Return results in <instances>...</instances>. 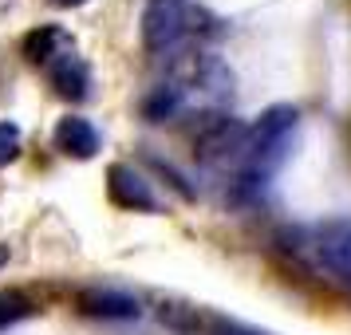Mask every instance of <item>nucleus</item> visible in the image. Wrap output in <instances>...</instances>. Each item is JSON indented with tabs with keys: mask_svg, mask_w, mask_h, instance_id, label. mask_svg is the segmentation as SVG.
<instances>
[{
	"mask_svg": "<svg viewBox=\"0 0 351 335\" xmlns=\"http://www.w3.org/2000/svg\"><path fill=\"white\" fill-rule=\"evenodd\" d=\"M190 32V8L186 0H146L143 8V44L146 51H170Z\"/></svg>",
	"mask_w": 351,
	"mask_h": 335,
	"instance_id": "nucleus-2",
	"label": "nucleus"
},
{
	"mask_svg": "<svg viewBox=\"0 0 351 335\" xmlns=\"http://www.w3.org/2000/svg\"><path fill=\"white\" fill-rule=\"evenodd\" d=\"M20 146H24L20 127H16V123H8V119H0V166L16 162L20 158Z\"/></svg>",
	"mask_w": 351,
	"mask_h": 335,
	"instance_id": "nucleus-11",
	"label": "nucleus"
},
{
	"mask_svg": "<svg viewBox=\"0 0 351 335\" xmlns=\"http://www.w3.org/2000/svg\"><path fill=\"white\" fill-rule=\"evenodd\" d=\"M8 256H12V253H8V245H0V269L8 264Z\"/></svg>",
	"mask_w": 351,
	"mask_h": 335,
	"instance_id": "nucleus-15",
	"label": "nucleus"
},
{
	"mask_svg": "<svg viewBox=\"0 0 351 335\" xmlns=\"http://www.w3.org/2000/svg\"><path fill=\"white\" fill-rule=\"evenodd\" d=\"M51 142H56V150L67 154V158L91 162L99 154L103 138H99V130H95L91 119H83V114H64V119L56 123V130H51Z\"/></svg>",
	"mask_w": 351,
	"mask_h": 335,
	"instance_id": "nucleus-6",
	"label": "nucleus"
},
{
	"mask_svg": "<svg viewBox=\"0 0 351 335\" xmlns=\"http://www.w3.org/2000/svg\"><path fill=\"white\" fill-rule=\"evenodd\" d=\"M80 312L95 319H138V300L130 292H119V288H83L80 292Z\"/></svg>",
	"mask_w": 351,
	"mask_h": 335,
	"instance_id": "nucleus-8",
	"label": "nucleus"
},
{
	"mask_svg": "<svg viewBox=\"0 0 351 335\" xmlns=\"http://www.w3.org/2000/svg\"><path fill=\"white\" fill-rule=\"evenodd\" d=\"M209 335H265V332L245 327V323H237V319H213V323H209Z\"/></svg>",
	"mask_w": 351,
	"mask_h": 335,
	"instance_id": "nucleus-13",
	"label": "nucleus"
},
{
	"mask_svg": "<svg viewBox=\"0 0 351 335\" xmlns=\"http://www.w3.org/2000/svg\"><path fill=\"white\" fill-rule=\"evenodd\" d=\"M312 253L339 280H351V221H328L312 233Z\"/></svg>",
	"mask_w": 351,
	"mask_h": 335,
	"instance_id": "nucleus-5",
	"label": "nucleus"
},
{
	"mask_svg": "<svg viewBox=\"0 0 351 335\" xmlns=\"http://www.w3.org/2000/svg\"><path fill=\"white\" fill-rule=\"evenodd\" d=\"M51 4H60V8H80V4H87V0H51Z\"/></svg>",
	"mask_w": 351,
	"mask_h": 335,
	"instance_id": "nucleus-14",
	"label": "nucleus"
},
{
	"mask_svg": "<svg viewBox=\"0 0 351 335\" xmlns=\"http://www.w3.org/2000/svg\"><path fill=\"white\" fill-rule=\"evenodd\" d=\"M182 103H186V91H182L178 83H158V87L150 91V99L143 103V114L150 123H162V119H170V114L182 111Z\"/></svg>",
	"mask_w": 351,
	"mask_h": 335,
	"instance_id": "nucleus-10",
	"label": "nucleus"
},
{
	"mask_svg": "<svg viewBox=\"0 0 351 335\" xmlns=\"http://www.w3.org/2000/svg\"><path fill=\"white\" fill-rule=\"evenodd\" d=\"M28 312H32V303L24 300L20 292H4V296H0V332H4V327H12L16 319H24Z\"/></svg>",
	"mask_w": 351,
	"mask_h": 335,
	"instance_id": "nucleus-12",
	"label": "nucleus"
},
{
	"mask_svg": "<svg viewBox=\"0 0 351 335\" xmlns=\"http://www.w3.org/2000/svg\"><path fill=\"white\" fill-rule=\"evenodd\" d=\"M75 48V40H71V32L67 28H60V24H40L36 32L24 36V60L36 67H48L51 60H60L64 51Z\"/></svg>",
	"mask_w": 351,
	"mask_h": 335,
	"instance_id": "nucleus-9",
	"label": "nucleus"
},
{
	"mask_svg": "<svg viewBox=\"0 0 351 335\" xmlns=\"http://www.w3.org/2000/svg\"><path fill=\"white\" fill-rule=\"evenodd\" d=\"M296 127H300V111H296L292 103L269 107V111L249 127L245 150H241V170H237V177H233V193H237L241 201L265 193V186L276 177V170H280L288 162V154H292Z\"/></svg>",
	"mask_w": 351,
	"mask_h": 335,
	"instance_id": "nucleus-1",
	"label": "nucleus"
},
{
	"mask_svg": "<svg viewBox=\"0 0 351 335\" xmlns=\"http://www.w3.org/2000/svg\"><path fill=\"white\" fill-rule=\"evenodd\" d=\"M48 79H51V87H56V95L67 99V103H83V99L91 95V87H95L91 67H87V60H83L75 48L64 51L60 60H51L48 64Z\"/></svg>",
	"mask_w": 351,
	"mask_h": 335,
	"instance_id": "nucleus-7",
	"label": "nucleus"
},
{
	"mask_svg": "<svg viewBox=\"0 0 351 335\" xmlns=\"http://www.w3.org/2000/svg\"><path fill=\"white\" fill-rule=\"evenodd\" d=\"M245 134L249 127H241L233 114H202V123L193 130V150L197 158H225L229 150H245Z\"/></svg>",
	"mask_w": 351,
	"mask_h": 335,
	"instance_id": "nucleus-3",
	"label": "nucleus"
},
{
	"mask_svg": "<svg viewBox=\"0 0 351 335\" xmlns=\"http://www.w3.org/2000/svg\"><path fill=\"white\" fill-rule=\"evenodd\" d=\"M107 193H111L114 206L130 209V213H154L158 209V197L150 190V182L127 162H114L107 170Z\"/></svg>",
	"mask_w": 351,
	"mask_h": 335,
	"instance_id": "nucleus-4",
	"label": "nucleus"
}]
</instances>
